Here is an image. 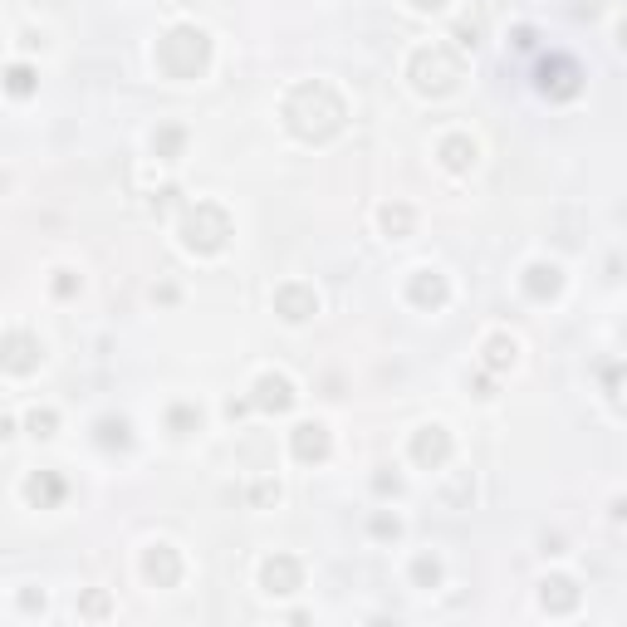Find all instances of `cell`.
Returning <instances> with one entry per match:
<instances>
[{
  "instance_id": "1",
  "label": "cell",
  "mask_w": 627,
  "mask_h": 627,
  "mask_svg": "<svg viewBox=\"0 0 627 627\" xmlns=\"http://www.w3.org/2000/svg\"><path fill=\"white\" fill-rule=\"evenodd\" d=\"M59 490H64L59 480H39V476L30 480V495H35V500H59Z\"/></svg>"
},
{
  "instance_id": "2",
  "label": "cell",
  "mask_w": 627,
  "mask_h": 627,
  "mask_svg": "<svg viewBox=\"0 0 627 627\" xmlns=\"http://www.w3.org/2000/svg\"><path fill=\"white\" fill-rule=\"evenodd\" d=\"M299 431H304V436H299V451H304V456H309V451L319 456V451H324V436H319L324 427H299Z\"/></svg>"
},
{
  "instance_id": "3",
  "label": "cell",
  "mask_w": 627,
  "mask_h": 627,
  "mask_svg": "<svg viewBox=\"0 0 627 627\" xmlns=\"http://www.w3.org/2000/svg\"><path fill=\"white\" fill-rule=\"evenodd\" d=\"M10 88H15V93H25V88H30V74H25V69H15V74H10Z\"/></svg>"
}]
</instances>
